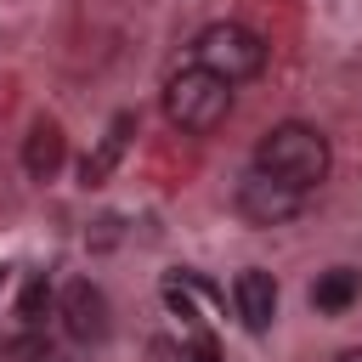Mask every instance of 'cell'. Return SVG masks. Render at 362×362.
<instances>
[{
    "mask_svg": "<svg viewBox=\"0 0 362 362\" xmlns=\"http://www.w3.org/2000/svg\"><path fill=\"white\" fill-rule=\"evenodd\" d=\"M328 164H334L328 136L317 124H305V119H283L255 141V164L249 170H260V175H272V181H283L294 192H311V187H322Z\"/></svg>",
    "mask_w": 362,
    "mask_h": 362,
    "instance_id": "6da1fadb",
    "label": "cell"
},
{
    "mask_svg": "<svg viewBox=\"0 0 362 362\" xmlns=\"http://www.w3.org/2000/svg\"><path fill=\"white\" fill-rule=\"evenodd\" d=\"M192 68L226 79V85H243V79H260L266 74V40L243 23H209L198 40H192Z\"/></svg>",
    "mask_w": 362,
    "mask_h": 362,
    "instance_id": "7a4b0ae2",
    "label": "cell"
},
{
    "mask_svg": "<svg viewBox=\"0 0 362 362\" xmlns=\"http://www.w3.org/2000/svg\"><path fill=\"white\" fill-rule=\"evenodd\" d=\"M226 113H232V85H226V79H215V74H204V68L170 74V85H164V119H170L175 130L209 136Z\"/></svg>",
    "mask_w": 362,
    "mask_h": 362,
    "instance_id": "3957f363",
    "label": "cell"
},
{
    "mask_svg": "<svg viewBox=\"0 0 362 362\" xmlns=\"http://www.w3.org/2000/svg\"><path fill=\"white\" fill-rule=\"evenodd\" d=\"M300 204H305V192L272 181V175H260V170H249V175L238 181V215H243L249 226H283V221L300 215Z\"/></svg>",
    "mask_w": 362,
    "mask_h": 362,
    "instance_id": "277c9868",
    "label": "cell"
},
{
    "mask_svg": "<svg viewBox=\"0 0 362 362\" xmlns=\"http://www.w3.org/2000/svg\"><path fill=\"white\" fill-rule=\"evenodd\" d=\"M62 328L79 339V345H102L107 328H113V311H107V294L96 283H68L62 288Z\"/></svg>",
    "mask_w": 362,
    "mask_h": 362,
    "instance_id": "5b68a950",
    "label": "cell"
},
{
    "mask_svg": "<svg viewBox=\"0 0 362 362\" xmlns=\"http://www.w3.org/2000/svg\"><path fill=\"white\" fill-rule=\"evenodd\" d=\"M232 305H238V322H243L249 334H266L272 317H277V277L260 272V266L238 272V283H232Z\"/></svg>",
    "mask_w": 362,
    "mask_h": 362,
    "instance_id": "8992f818",
    "label": "cell"
},
{
    "mask_svg": "<svg viewBox=\"0 0 362 362\" xmlns=\"http://www.w3.org/2000/svg\"><path fill=\"white\" fill-rule=\"evenodd\" d=\"M164 305H170L175 317H187L198 339H209L204 322L215 317V288H209L198 272H170V277H164Z\"/></svg>",
    "mask_w": 362,
    "mask_h": 362,
    "instance_id": "52a82bcc",
    "label": "cell"
},
{
    "mask_svg": "<svg viewBox=\"0 0 362 362\" xmlns=\"http://www.w3.org/2000/svg\"><path fill=\"white\" fill-rule=\"evenodd\" d=\"M62 158H68L62 124H57V119H34V130L23 136V170H28L34 181H51V175L62 170Z\"/></svg>",
    "mask_w": 362,
    "mask_h": 362,
    "instance_id": "ba28073f",
    "label": "cell"
},
{
    "mask_svg": "<svg viewBox=\"0 0 362 362\" xmlns=\"http://www.w3.org/2000/svg\"><path fill=\"white\" fill-rule=\"evenodd\" d=\"M130 130H136V113H113V124H107L102 147L79 164V181H85V187H102V181L113 175V164H119V158H124V147H130Z\"/></svg>",
    "mask_w": 362,
    "mask_h": 362,
    "instance_id": "9c48e42d",
    "label": "cell"
},
{
    "mask_svg": "<svg viewBox=\"0 0 362 362\" xmlns=\"http://www.w3.org/2000/svg\"><path fill=\"white\" fill-rule=\"evenodd\" d=\"M356 294H362V277H356L351 266H334V272H322V277L311 283V305L328 311V317H339L345 305H356Z\"/></svg>",
    "mask_w": 362,
    "mask_h": 362,
    "instance_id": "30bf717a",
    "label": "cell"
},
{
    "mask_svg": "<svg viewBox=\"0 0 362 362\" xmlns=\"http://www.w3.org/2000/svg\"><path fill=\"white\" fill-rule=\"evenodd\" d=\"M45 305H51V283H45V277H28V288H23V300H17V317H23V322H40Z\"/></svg>",
    "mask_w": 362,
    "mask_h": 362,
    "instance_id": "8fae6325",
    "label": "cell"
},
{
    "mask_svg": "<svg viewBox=\"0 0 362 362\" xmlns=\"http://www.w3.org/2000/svg\"><path fill=\"white\" fill-rule=\"evenodd\" d=\"M187 362H221V351H215V339H192V351H187Z\"/></svg>",
    "mask_w": 362,
    "mask_h": 362,
    "instance_id": "7c38bea8",
    "label": "cell"
},
{
    "mask_svg": "<svg viewBox=\"0 0 362 362\" xmlns=\"http://www.w3.org/2000/svg\"><path fill=\"white\" fill-rule=\"evenodd\" d=\"M339 362H362V351H345V356H339Z\"/></svg>",
    "mask_w": 362,
    "mask_h": 362,
    "instance_id": "4fadbf2b",
    "label": "cell"
},
{
    "mask_svg": "<svg viewBox=\"0 0 362 362\" xmlns=\"http://www.w3.org/2000/svg\"><path fill=\"white\" fill-rule=\"evenodd\" d=\"M0 283H6V272H0Z\"/></svg>",
    "mask_w": 362,
    "mask_h": 362,
    "instance_id": "5bb4252c",
    "label": "cell"
}]
</instances>
